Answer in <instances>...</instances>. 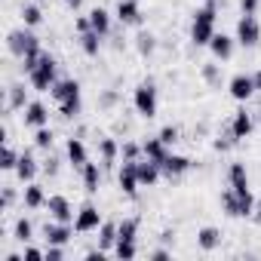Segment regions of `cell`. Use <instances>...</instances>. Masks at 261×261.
<instances>
[{"label":"cell","mask_w":261,"mask_h":261,"mask_svg":"<svg viewBox=\"0 0 261 261\" xmlns=\"http://www.w3.org/2000/svg\"><path fill=\"white\" fill-rule=\"evenodd\" d=\"M139 40H142V43H139V49H142V53H151V49H154V37H148V34H142Z\"/></svg>","instance_id":"32"},{"label":"cell","mask_w":261,"mask_h":261,"mask_svg":"<svg viewBox=\"0 0 261 261\" xmlns=\"http://www.w3.org/2000/svg\"><path fill=\"white\" fill-rule=\"evenodd\" d=\"M25 255H28V258H31V261H37V258H43V255H40V252H37V249H25Z\"/></svg>","instance_id":"39"},{"label":"cell","mask_w":261,"mask_h":261,"mask_svg":"<svg viewBox=\"0 0 261 261\" xmlns=\"http://www.w3.org/2000/svg\"><path fill=\"white\" fill-rule=\"evenodd\" d=\"M25 120L34 123V126H43V123H46V108H43V105H31L28 114H25Z\"/></svg>","instance_id":"15"},{"label":"cell","mask_w":261,"mask_h":261,"mask_svg":"<svg viewBox=\"0 0 261 261\" xmlns=\"http://www.w3.org/2000/svg\"><path fill=\"white\" fill-rule=\"evenodd\" d=\"M92 227H98V212L92 206H83V212L77 218V230H92Z\"/></svg>","instance_id":"10"},{"label":"cell","mask_w":261,"mask_h":261,"mask_svg":"<svg viewBox=\"0 0 261 261\" xmlns=\"http://www.w3.org/2000/svg\"><path fill=\"white\" fill-rule=\"evenodd\" d=\"M255 7H258V0H243V10H246V16H252V13H255Z\"/></svg>","instance_id":"36"},{"label":"cell","mask_w":261,"mask_h":261,"mask_svg":"<svg viewBox=\"0 0 261 261\" xmlns=\"http://www.w3.org/2000/svg\"><path fill=\"white\" fill-rule=\"evenodd\" d=\"M56 98L62 101V114L65 117L77 114V108H80V89H77V83H59L56 86Z\"/></svg>","instance_id":"1"},{"label":"cell","mask_w":261,"mask_h":261,"mask_svg":"<svg viewBox=\"0 0 261 261\" xmlns=\"http://www.w3.org/2000/svg\"><path fill=\"white\" fill-rule=\"evenodd\" d=\"M22 101H25V92H22V89H16V92H13V105H22Z\"/></svg>","instance_id":"38"},{"label":"cell","mask_w":261,"mask_h":261,"mask_svg":"<svg viewBox=\"0 0 261 261\" xmlns=\"http://www.w3.org/2000/svg\"><path fill=\"white\" fill-rule=\"evenodd\" d=\"M221 203H224V209L230 215H240V197H237V191H224L221 194Z\"/></svg>","instance_id":"19"},{"label":"cell","mask_w":261,"mask_h":261,"mask_svg":"<svg viewBox=\"0 0 261 261\" xmlns=\"http://www.w3.org/2000/svg\"><path fill=\"white\" fill-rule=\"evenodd\" d=\"M68 4H71V7H80V0H68Z\"/></svg>","instance_id":"42"},{"label":"cell","mask_w":261,"mask_h":261,"mask_svg":"<svg viewBox=\"0 0 261 261\" xmlns=\"http://www.w3.org/2000/svg\"><path fill=\"white\" fill-rule=\"evenodd\" d=\"M120 185H123L126 194H133V191H136V185H139V166H136V163H126V166H123V172H120Z\"/></svg>","instance_id":"6"},{"label":"cell","mask_w":261,"mask_h":261,"mask_svg":"<svg viewBox=\"0 0 261 261\" xmlns=\"http://www.w3.org/2000/svg\"><path fill=\"white\" fill-rule=\"evenodd\" d=\"M117 237H120V233H117V230H114L111 224H105V227H101V246H111V243H114Z\"/></svg>","instance_id":"28"},{"label":"cell","mask_w":261,"mask_h":261,"mask_svg":"<svg viewBox=\"0 0 261 261\" xmlns=\"http://www.w3.org/2000/svg\"><path fill=\"white\" fill-rule=\"evenodd\" d=\"M68 237H71V233H68V227H53V224L46 227V240H49V243H56V246L68 243Z\"/></svg>","instance_id":"20"},{"label":"cell","mask_w":261,"mask_h":261,"mask_svg":"<svg viewBox=\"0 0 261 261\" xmlns=\"http://www.w3.org/2000/svg\"><path fill=\"white\" fill-rule=\"evenodd\" d=\"M4 166H7V169L16 166V154H13V151H4Z\"/></svg>","instance_id":"35"},{"label":"cell","mask_w":261,"mask_h":261,"mask_svg":"<svg viewBox=\"0 0 261 261\" xmlns=\"http://www.w3.org/2000/svg\"><path fill=\"white\" fill-rule=\"evenodd\" d=\"M136 108H139L145 117H154V114H157V95H154L151 86H142V89L136 92Z\"/></svg>","instance_id":"4"},{"label":"cell","mask_w":261,"mask_h":261,"mask_svg":"<svg viewBox=\"0 0 261 261\" xmlns=\"http://www.w3.org/2000/svg\"><path fill=\"white\" fill-rule=\"evenodd\" d=\"M230 92H233V98H249V95L255 92V80H249V77H233Z\"/></svg>","instance_id":"7"},{"label":"cell","mask_w":261,"mask_h":261,"mask_svg":"<svg viewBox=\"0 0 261 261\" xmlns=\"http://www.w3.org/2000/svg\"><path fill=\"white\" fill-rule=\"evenodd\" d=\"M101 154H105V163H111V160H114V154H117L114 142H101Z\"/></svg>","instance_id":"31"},{"label":"cell","mask_w":261,"mask_h":261,"mask_svg":"<svg viewBox=\"0 0 261 261\" xmlns=\"http://www.w3.org/2000/svg\"><path fill=\"white\" fill-rule=\"evenodd\" d=\"M83 181H86V191H95L98 188V166L95 163H86L83 166Z\"/></svg>","instance_id":"16"},{"label":"cell","mask_w":261,"mask_h":261,"mask_svg":"<svg viewBox=\"0 0 261 261\" xmlns=\"http://www.w3.org/2000/svg\"><path fill=\"white\" fill-rule=\"evenodd\" d=\"M258 221H261V203H258Z\"/></svg>","instance_id":"43"},{"label":"cell","mask_w":261,"mask_h":261,"mask_svg":"<svg viewBox=\"0 0 261 261\" xmlns=\"http://www.w3.org/2000/svg\"><path fill=\"white\" fill-rule=\"evenodd\" d=\"M25 203H28V206H40V203H43L40 188H28V191H25Z\"/></svg>","instance_id":"27"},{"label":"cell","mask_w":261,"mask_h":261,"mask_svg":"<svg viewBox=\"0 0 261 261\" xmlns=\"http://www.w3.org/2000/svg\"><path fill=\"white\" fill-rule=\"evenodd\" d=\"M68 157L74 160V166H86V151H83L80 142H71L68 145Z\"/></svg>","instance_id":"18"},{"label":"cell","mask_w":261,"mask_h":261,"mask_svg":"<svg viewBox=\"0 0 261 261\" xmlns=\"http://www.w3.org/2000/svg\"><path fill=\"white\" fill-rule=\"evenodd\" d=\"M160 166H163L169 175H178V172H185V169H188V160H185V157H166Z\"/></svg>","instance_id":"14"},{"label":"cell","mask_w":261,"mask_h":261,"mask_svg":"<svg viewBox=\"0 0 261 261\" xmlns=\"http://www.w3.org/2000/svg\"><path fill=\"white\" fill-rule=\"evenodd\" d=\"M252 133V120H249V114H237V120H233V139H246Z\"/></svg>","instance_id":"13"},{"label":"cell","mask_w":261,"mask_h":261,"mask_svg":"<svg viewBox=\"0 0 261 261\" xmlns=\"http://www.w3.org/2000/svg\"><path fill=\"white\" fill-rule=\"evenodd\" d=\"M46 258H49V261H59V258H62V252H59V249H49V252H46Z\"/></svg>","instance_id":"40"},{"label":"cell","mask_w":261,"mask_h":261,"mask_svg":"<svg viewBox=\"0 0 261 261\" xmlns=\"http://www.w3.org/2000/svg\"><path fill=\"white\" fill-rule=\"evenodd\" d=\"M212 25H215V10L206 7L194 19V40L197 43H212Z\"/></svg>","instance_id":"2"},{"label":"cell","mask_w":261,"mask_h":261,"mask_svg":"<svg viewBox=\"0 0 261 261\" xmlns=\"http://www.w3.org/2000/svg\"><path fill=\"white\" fill-rule=\"evenodd\" d=\"M89 25H92V31L105 34V31H108V13H105V10H95L92 19H89Z\"/></svg>","instance_id":"21"},{"label":"cell","mask_w":261,"mask_h":261,"mask_svg":"<svg viewBox=\"0 0 261 261\" xmlns=\"http://www.w3.org/2000/svg\"><path fill=\"white\" fill-rule=\"evenodd\" d=\"M19 175H22V178H31V175H34V160H31L28 154L19 160Z\"/></svg>","instance_id":"26"},{"label":"cell","mask_w":261,"mask_h":261,"mask_svg":"<svg viewBox=\"0 0 261 261\" xmlns=\"http://www.w3.org/2000/svg\"><path fill=\"white\" fill-rule=\"evenodd\" d=\"M16 230H19V240H28V237H31V224H28V221H19Z\"/></svg>","instance_id":"34"},{"label":"cell","mask_w":261,"mask_h":261,"mask_svg":"<svg viewBox=\"0 0 261 261\" xmlns=\"http://www.w3.org/2000/svg\"><path fill=\"white\" fill-rule=\"evenodd\" d=\"M230 181H233V191L243 197V194H249V185H246V169L240 166V163H233L230 166Z\"/></svg>","instance_id":"8"},{"label":"cell","mask_w":261,"mask_h":261,"mask_svg":"<svg viewBox=\"0 0 261 261\" xmlns=\"http://www.w3.org/2000/svg\"><path fill=\"white\" fill-rule=\"evenodd\" d=\"M37 145H40V148H49V145H53V136L46 133V129H43V133H37Z\"/></svg>","instance_id":"33"},{"label":"cell","mask_w":261,"mask_h":261,"mask_svg":"<svg viewBox=\"0 0 261 261\" xmlns=\"http://www.w3.org/2000/svg\"><path fill=\"white\" fill-rule=\"evenodd\" d=\"M215 243H218V230H212V227L200 230V246H203V249H212Z\"/></svg>","instance_id":"25"},{"label":"cell","mask_w":261,"mask_h":261,"mask_svg":"<svg viewBox=\"0 0 261 261\" xmlns=\"http://www.w3.org/2000/svg\"><path fill=\"white\" fill-rule=\"evenodd\" d=\"M255 89H261V71L255 74Z\"/></svg>","instance_id":"41"},{"label":"cell","mask_w":261,"mask_h":261,"mask_svg":"<svg viewBox=\"0 0 261 261\" xmlns=\"http://www.w3.org/2000/svg\"><path fill=\"white\" fill-rule=\"evenodd\" d=\"M163 145H166L163 139H154V142H148V145H145V154H148V157H151V160H154L157 166H160V163H163V160L169 157V154L163 151Z\"/></svg>","instance_id":"11"},{"label":"cell","mask_w":261,"mask_h":261,"mask_svg":"<svg viewBox=\"0 0 261 261\" xmlns=\"http://www.w3.org/2000/svg\"><path fill=\"white\" fill-rule=\"evenodd\" d=\"M53 77H56V65H53V59H49V56H43V59L31 68V80H34V86H37V89H46V86L53 83Z\"/></svg>","instance_id":"3"},{"label":"cell","mask_w":261,"mask_h":261,"mask_svg":"<svg viewBox=\"0 0 261 261\" xmlns=\"http://www.w3.org/2000/svg\"><path fill=\"white\" fill-rule=\"evenodd\" d=\"M83 49H86L89 56L98 53V31H83Z\"/></svg>","instance_id":"24"},{"label":"cell","mask_w":261,"mask_h":261,"mask_svg":"<svg viewBox=\"0 0 261 261\" xmlns=\"http://www.w3.org/2000/svg\"><path fill=\"white\" fill-rule=\"evenodd\" d=\"M212 49H215V56H218V59H227L233 46H230V40L221 34V37H212Z\"/></svg>","instance_id":"17"},{"label":"cell","mask_w":261,"mask_h":261,"mask_svg":"<svg viewBox=\"0 0 261 261\" xmlns=\"http://www.w3.org/2000/svg\"><path fill=\"white\" fill-rule=\"evenodd\" d=\"M117 255L120 258H133L136 255V243H117Z\"/></svg>","instance_id":"29"},{"label":"cell","mask_w":261,"mask_h":261,"mask_svg":"<svg viewBox=\"0 0 261 261\" xmlns=\"http://www.w3.org/2000/svg\"><path fill=\"white\" fill-rule=\"evenodd\" d=\"M120 19L129 22V25H136L142 16H139V7L133 4V0H120Z\"/></svg>","instance_id":"12"},{"label":"cell","mask_w":261,"mask_h":261,"mask_svg":"<svg viewBox=\"0 0 261 261\" xmlns=\"http://www.w3.org/2000/svg\"><path fill=\"white\" fill-rule=\"evenodd\" d=\"M49 212H53L59 221H68V218H71V206H68L65 197H49Z\"/></svg>","instance_id":"9"},{"label":"cell","mask_w":261,"mask_h":261,"mask_svg":"<svg viewBox=\"0 0 261 261\" xmlns=\"http://www.w3.org/2000/svg\"><path fill=\"white\" fill-rule=\"evenodd\" d=\"M258 37H261V31H258L255 19H252V16H246V19L240 22V40H243L246 46H252V43H258Z\"/></svg>","instance_id":"5"},{"label":"cell","mask_w":261,"mask_h":261,"mask_svg":"<svg viewBox=\"0 0 261 261\" xmlns=\"http://www.w3.org/2000/svg\"><path fill=\"white\" fill-rule=\"evenodd\" d=\"M139 181H145V185L157 181V163H142L139 166Z\"/></svg>","instance_id":"22"},{"label":"cell","mask_w":261,"mask_h":261,"mask_svg":"<svg viewBox=\"0 0 261 261\" xmlns=\"http://www.w3.org/2000/svg\"><path fill=\"white\" fill-rule=\"evenodd\" d=\"M160 139H163L166 145H169V142H175V129H163V136H160Z\"/></svg>","instance_id":"37"},{"label":"cell","mask_w":261,"mask_h":261,"mask_svg":"<svg viewBox=\"0 0 261 261\" xmlns=\"http://www.w3.org/2000/svg\"><path fill=\"white\" fill-rule=\"evenodd\" d=\"M25 22L28 25H37L40 22V10L37 7H25Z\"/></svg>","instance_id":"30"},{"label":"cell","mask_w":261,"mask_h":261,"mask_svg":"<svg viewBox=\"0 0 261 261\" xmlns=\"http://www.w3.org/2000/svg\"><path fill=\"white\" fill-rule=\"evenodd\" d=\"M136 227H139L136 221H123L120 230H117V233H120V243H133V240H136Z\"/></svg>","instance_id":"23"}]
</instances>
